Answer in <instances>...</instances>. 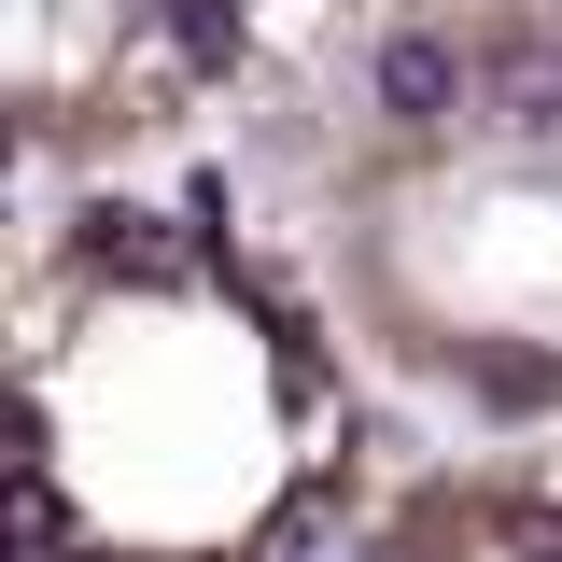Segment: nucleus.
<instances>
[{
  "label": "nucleus",
  "instance_id": "f257e3e1",
  "mask_svg": "<svg viewBox=\"0 0 562 562\" xmlns=\"http://www.w3.org/2000/svg\"><path fill=\"white\" fill-rule=\"evenodd\" d=\"M450 99H464V57H450L436 29H394V43H380V113H394V127H450Z\"/></svg>",
  "mask_w": 562,
  "mask_h": 562
},
{
  "label": "nucleus",
  "instance_id": "f03ea898",
  "mask_svg": "<svg viewBox=\"0 0 562 562\" xmlns=\"http://www.w3.org/2000/svg\"><path fill=\"white\" fill-rule=\"evenodd\" d=\"M479 99H492V127H506V140H549V127H562V43H492Z\"/></svg>",
  "mask_w": 562,
  "mask_h": 562
},
{
  "label": "nucleus",
  "instance_id": "7ed1b4c3",
  "mask_svg": "<svg viewBox=\"0 0 562 562\" xmlns=\"http://www.w3.org/2000/svg\"><path fill=\"white\" fill-rule=\"evenodd\" d=\"M169 29H183V57H198V70L239 57V14H225V0H169Z\"/></svg>",
  "mask_w": 562,
  "mask_h": 562
},
{
  "label": "nucleus",
  "instance_id": "20e7f679",
  "mask_svg": "<svg viewBox=\"0 0 562 562\" xmlns=\"http://www.w3.org/2000/svg\"><path fill=\"white\" fill-rule=\"evenodd\" d=\"M520 549H535V562H562V506H535V520H520Z\"/></svg>",
  "mask_w": 562,
  "mask_h": 562
}]
</instances>
